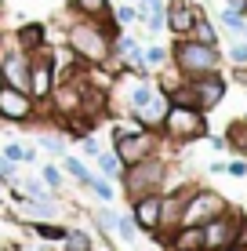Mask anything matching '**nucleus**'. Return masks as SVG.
Here are the masks:
<instances>
[{
  "label": "nucleus",
  "instance_id": "10",
  "mask_svg": "<svg viewBox=\"0 0 247 251\" xmlns=\"http://www.w3.org/2000/svg\"><path fill=\"white\" fill-rule=\"evenodd\" d=\"M236 226H240V211H222L218 219L203 222V251H225L236 240Z\"/></svg>",
  "mask_w": 247,
  "mask_h": 251
},
{
  "label": "nucleus",
  "instance_id": "9",
  "mask_svg": "<svg viewBox=\"0 0 247 251\" xmlns=\"http://www.w3.org/2000/svg\"><path fill=\"white\" fill-rule=\"evenodd\" d=\"M37 117V102L29 91L11 88V84H0V120L7 124H25V120Z\"/></svg>",
  "mask_w": 247,
  "mask_h": 251
},
{
  "label": "nucleus",
  "instance_id": "31",
  "mask_svg": "<svg viewBox=\"0 0 247 251\" xmlns=\"http://www.w3.org/2000/svg\"><path fill=\"white\" fill-rule=\"evenodd\" d=\"M109 15H113V22H116V25H127V22L138 19V7H113Z\"/></svg>",
  "mask_w": 247,
  "mask_h": 251
},
{
  "label": "nucleus",
  "instance_id": "20",
  "mask_svg": "<svg viewBox=\"0 0 247 251\" xmlns=\"http://www.w3.org/2000/svg\"><path fill=\"white\" fill-rule=\"evenodd\" d=\"M73 7L84 15V19H109V0H73Z\"/></svg>",
  "mask_w": 247,
  "mask_h": 251
},
{
  "label": "nucleus",
  "instance_id": "37",
  "mask_svg": "<svg viewBox=\"0 0 247 251\" xmlns=\"http://www.w3.org/2000/svg\"><path fill=\"white\" fill-rule=\"evenodd\" d=\"M40 142H44V150H51V153H62V138H58V135H44V138H40Z\"/></svg>",
  "mask_w": 247,
  "mask_h": 251
},
{
  "label": "nucleus",
  "instance_id": "30",
  "mask_svg": "<svg viewBox=\"0 0 247 251\" xmlns=\"http://www.w3.org/2000/svg\"><path fill=\"white\" fill-rule=\"evenodd\" d=\"M88 186H91V193L102 197L106 204L113 201V186H109V178H106V175H91V182H88Z\"/></svg>",
  "mask_w": 247,
  "mask_h": 251
},
{
  "label": "nucleus",
  "instance_id": "13",
  "mask_svg": "<svg viewBox=\"0 0 247 251\" xmlns=\"http://www.w3.org/2000/svg\"><path fill=\"white\" fill-rule=\"evenodd\" d=\"M189 91H193V102H197V109L211 113V109H215L218 102L225 99V80H222L218 73H207V76H197V80H189Z\"/></svg>",
  "mask_w": 247,
  "mask_h": 251
},
{
  "label": "nucleus",
  "instance_id": "23",
  "mask_svg": "<svg viewBox=\"0 0 247 251\" xmlns=\"http://www.w3.org/2000/svg\"><path fill=\"white\" fill-rule=\"evenodd\" d=\"M95 160H98V168H102V175H106V178H120L124 164H120V157H116L113 150H102Z\"/></svg>",
  "mask_w": 247,
  "mask_h": 251
},
{
  "label": "nucleus",
  "instance_id": "42",
  "mask_svg": "<svg viewBox=\"0 0 247 251\" xmlns=\"http://www.w3.org/2000/svg\"><path fill=\"white\" fill-rule=\"evenodd\" d=\"M0 84H4V73H0Z\"/></svg>",
  "mask_w": 247,
  "mask_h": 251
},
{
  "label": "nucleus",
  "instance_id": "43",
  "mask_svg": "<svg viewBox=\"0 0 247 251\" xmlns=\"http://www.w3.org/2000/svg\"><path fill=\"white\" fill-rule=\"evenodd\" d=\"M244 15H247V7H244Z\"/></svg>",
  "mask_w": 247,
  "mask_h": 251
},
{
  "label": "nucleus",
  "instance_id": "6",
  "mask_svg": "<svg viewBox=\"0 0 247 251\" xmlns=\"http://www.w3.org/2000/svg\"><path fill=\"white\" fill-rule=\"evenodd\" d=\"M222 211H229V201L215 189H197L185 197V207H182V226H203V222L218 219Z\"/></svg>",
  "mask_w": 247,
  "mask_h": 251
},
{
  "label": "nucleus",
  "instance_id": "28",
  "mask_svg": "<svg viewBox=\"0 0 247 251\" xmlns=\"http://www.w3.org/2000/svg\"><path fill=\"white\" fill-rule=\"evenodd\" d=\"M22 189H25V197H29V201H51V189H47L44 182H37V178H25Z\"/></svg>",
  "mask_w": 247,
  "mask_h": 251
},
{
  "label": "nucleus",
  "instance_id": "4",
  "mask_svg": "<svg viewBox=\"0 0 247 251\" xmlns=\"http://www.w3.org/2000/svg\"><path fill=\"white\" fill-rule=\"evenodd\" d=\"M120 182H124L127 201H138V197H146V193H164V186H167V164L153 153V157L131 164V168H124L120 171Z\"/></svg>",
  "mask_w": 247,
  "mask_h": 251
},
{
  "label": "nucleus",
  "instance_id": "27",
  "mask_svg": "<svg viewBox=\"0 0 247 251\" xmlns=\"http://www.w3.org/2000/svg\"><path fill=\"white\" fill-rule=\"evenodd\" d=\"M222 25H225L229 33H236V37H240L244 25H247V15H244V11H233V7H225V11H222Z\"/></svg>",
  "mask_w": 247,
  "mask_h": 251
},
{
  "label": "nucleus",
  "instance_id": "38",
  "mask_svg": "<svg viewBox=\"0 0 247 251\" xmlns=\"http://www.w3.org/2000/svg\"><path fill=\"white\" fill-rule=\"evenodd\" d=\"M233 244L247 248V215H240V226H236V240H233Z\"/></svg>",
  "mask_w": 247,
  "mask_h": 251
},
{
  "label": "nucleus",
  "instance_id": "35",
  "mask_svg": "<svg viewBox=\"0 0 247 251\" xmlns=\"http://www.w3.org/2000/svg\"><path fill=\"white\" fill-rule=\"evenodd\" d=\"M225 171H229V175H233V178H244V175H247V160H244V157L229 160V164H225Z\"/></svg>",
  "mask_w": 247,
  "mask_h": 251
},
{
  "label": "nucleus",
  "instance_id": "2",
  "mask_svg": "<svg viewBox=\"0 0 247 251\" xmlns=\"http://www.w3.org/2000/svg\"><path fill=\"white\" fill-rule=\"evenodd\" d=\"M171 66L185 76V80H197V76L218 73L222 58H218V48H211V44H200V40H193V37H175Z\"/></svg>",
  "mask_w": 247,
  "mask_h": 251
},
{
  "label": "nucleus",
  "instance_id": "32",
  "mask_svg": "<svg viewBox=\"0 0 247 251\" xmlns=\"http://www.w3.org/2000/svg\"><path fill=\"white\" fill-rule=\"evenodd\" d=\"M135 229H138V226H135V219H124V215L116 219V233H120V240L131 244V240H135Z\"/></svg>",
  "mask_w": 247,
  "mask_h": 251
},
{
  "label": "nucleus",
  "instance_id": "3",
  "mask_svg": "<svg viewBox=\"0 0 247 251\" xmlns=\"http://www.w3.org/2000/svg\"><path fill=\"white\" fill-rule=\"evenodd\" d=\"M127 106H131V113H135V120H138V124H146V127H153V131H160V124H164V117H167L171 99H167V91L160 88L157 80L142 76V80L131 88V95H127Z\"/></svg>",
  "mask_w": 247,
  "mask_h": 251
},
{
  "label": "nucleus",
  "instance_id": "40",
  "mask_svg": "<svg viewBox=\"0 0 247 251\" xmlns=\"http://www.w3.org/2000/svg\"><path fill=\"white\" fill-rule=\"evenodd\" d=\"M225 4L233 7V11H244V7H247V0H225Z\"/></svg>",
  "mask_w": 247,
  "mask_h": 251
},
{
  "label": "nucleus",
  "instance_id": "1",
  "mask_svg": "<svg viewBox=\"0 0 247 251\" xmlns=\"http://www.w3.org/2000/svg\"><path fill=\"white\" fill-rule=\"evenodd\" d=\"M116 22L109 19H80L66 29V44L84 66H109L113 62V40H116Z\"/></svg>",
  "mask_w": 247,
  "mask_h": 251
},
{
  "label": "nucleus",
  "instance_id": "17",
  "mask_svg": "<svg viewBox=\"0 0 247 251\" xmlns=\"http://www.w3.org/2000/svg\"><path fill=\"white\" fill-rule=\"evenodd\" d=\"M15 48L25 51V55H33V51L44 48V25L40 22H25L19 33H15Z\"/></svg>",
  "mask_w": 247,
  "mask_h": 251
},
{
  "label": "nucleus",
  "instance_id": "33",
  "mask_svg": "<svg viewBox=\"0 0 247 251\" xmlns=\"http://www.w3.org/2000/svg\"><path fill=\"white\" fill-rule=\"evenodd\" d=\"M40 175H44V186H47V189H58V186H62V171H58L55 164H47Z\"/></svg>",
  "mask_w": 247,
  "mask_h": 251
},
{
  "label": "nucleus",
  "instance_id": "14",
  "mask_svg": "<svg viewBox=\"0 0 247 251\" xmlns=\"http://www.w3.org/2000/svg\"><path fill=\"white\" fill-rule=\"evenodd\" d=\"M131 219L142 233L157 237V229H160V193H146L138 201H131Z\"/></svg>",
  "mask_w": 247,
  "mask_h": 251
},
{
  "label": "nucleus",
  "instance_id": "11",
  "mask_svg": "<svg viewBox=\"0 0 247 251\" xmlns=\"http://www.w3.org/2000/svg\"><path fill=\"white\" fill-rule=\"evenodd\" d=\"M200 15L203 11L193 4V0H167V4H164V25L175 33V37H189Z\"/></svg>",
  "mask_w": 247,
  "mask_h": 251
},
{
  "label": "nucleus",
  "instance_id": "36",
  "mask_svg": "<svg viewBox=\"0 0 247 251\" xmlns=\"http://www.w3.org/2000/svg\"><path fill=\"white\" fill-rule=\"evenodd\" d=\"M80 150H84V157H91V160H95L98 153H102V146L95 142V138H84V142H80Z\"/></svg>",
  "mask_w": 247,
  "mask_h": 251
},
{
  "label": "nucleus",
  "instance_id": "39",
  "mask_svg": "<svg viewBox=\"0 0 247 251\" xmlns=\"http://www.w3.org/2000/svg\"><path fill=\"white\" fill-rule=\"evenodd\" d=\"M149 7H164V0H142L138 11H149Z\"/></svg>",
  "mask_w": 247,
  "mask_h": 251
},
{
  "label": "nucleus",
  "instance_id": "7",
  "mask_svg": "<svg viewBox=\"0 0 247 251\" xmlns=\"http://www.w3.org/2000/svg\"><path fill=\"white\" fill-rule=\"evenodd\" d=\"M113 153L120 157L124 168H131V164H138V160H146V157L157 153V131H153V127H138V131H131V135H116Z\"/></svg>",
  "mask_w": 247,
  "mask_h": 251
},
{
  "label": "nucleus",
  "instance_id": "8",
  "mask_svg": "<svg viewBox=\"0 0 247 251\" xmlns=\"http://www.w3.org/2000/svg\"><path fill=\"white\" fill-rule=\"evenodd\" d=\"M55 66H51V51L40 48L29 55V95L37 106H44V102L51 99V91H55Z\"/></svg>",
  "mask_w": 247,
  "mask_h": 251
},
{
  "label": "nucleus",
  "instance_id": "15",
  "mask_svg": "<svg viewBox=\"0 0 247 251\" xmlns=\"http://www.w3.org/2000/svg\"><path fill=\"white\" fill-rule=\"evenodd\" d=\"M15 219L22 222H58V207L51 201H19V207H15Z\"/></svg>",
  "mask_w": 247,
  "mask_h": 251
},
{
  "label": "nucleus",
  "instance_id": "21",
  "mask_svg": "<svg viewBox=\"0 0 247 251\" xmlns=\"http://www.w3.org/2000/svg\"><path fill=\"white\" fill-rule=\"evenodd\" d=\"M193 40H200V44H211V48H218V29H215V22L211 19H197V25H193V33H189Z\"/></svg>",
  "mask_w": 247,
  "mask_h": 251
},
{
  "label": "nucleus",
  "instance_id": "16",
  "mask_svg": "<svg viewBox=\"0 0 247 251\" xmlns=\"http://www.w3.org/2000/svg\"><path fill=\"white\" fill-rule=\"evenodd\" d=\"M164 240L167 251H203V226H178Z\"/></svg>",
  "mask_w": 247,
  "mask_h": 251
},
{
  "label": "nucleus",
  "instance_id": "18",
  "mask_svg": "<svg viewBox=\"0 0 247 251\" xmlns=\"http://www.w3.org/2000/svg\"><path fill=\"white\" fill-rule=\"evenodd\" d=\"M225 150H233L236 157H247V120H233V124H229Z\"/></svg>",
  "mask_w": 247,
  "mask_h": 251
},
{
  "label": "nucleus",
  "instance_id": "26",
  "mask_svg": "<svg viewBox=\"0 0 247 251\" xmlns=\"http://www.w3.org/2000/svg\"><path fill=\"white\" fill-rule=\"evenodd\" d=\"M62 168L69 171V175H73L80 186H88V182H91V171H88V164H84V160H76V157H62Z\"/></svg>",
  "mask_w": 247,
  "mask_h": 251
},
{
  "label": "nucleus",
  "instance_id": "19",
  "mask_svg": "<svg viewBox=\"0 0 247 251\" xmlns=\"http://www.w3.org/2000/svg\"><path fill=\"white\" fill-rule=\"evenodd\" d=\"M142 58H146V69H149V73H157V69H164L167 62H171V48L149 44V48H142Z\"/></svg>",
  "mask_w": 247,
  "mask_h": 251
},
{
  "label": "nucleus",
  "instance_id": "29",
  "mask_svg": "<svg viewBox=\"0 0 247 251\" xmlns=\"http://www.w3.org/2000/svg\"><path fill=\"white\" fill-rule=\"evenodd\" d=\"M116 219H120V211H113V207H98V211H95V222L106 233H116Z\"/></svg>",
  "mask_w": 247,
  "mask_h": 251
},
{
  "label": "nucleus",
  "instance_id": "25",
  "mask_svg": "<svg viewBox=\"0 0 247 251\" xmlns=\"http://www.w3.org/2000/svg\"><path fill=\"white\" fill-rule=\"evenodd\" d=\"M33 233L40 240H55V244L66 240V226H58V222H33Z\"/></svg>",
  "mask_w": 247,
  "mask_h": 251
},
{
  "label": "nucleus",
  "instance_id": "24",
  "mask_svg": "<svg viewBox=\"0 0 247 251\" xmlns=\"http://www.w3.org/2000/svg\"><path fill=\"white\" fill-rule=\"evenodd\" d=\"M62 248H69V251H95V244H91V233H84V229H66Z\"/></svg>",
  "mask_w": 247,
  "mask_h": 251
},
{
  "label": "nucleus",
  "instance_id": "41",
  "mask_svg": "<svg viewBox=\"0 0 247 251\" xmlns=\"http://www.w3.org/2000/svg\"><path fill=\"white\" fill-rule=\"evenodd\" d=\"M225 251H247V248H244V244H229Z\"/></svg>",
  "mask_w": 247,
  "mask_h": 251
},
{
  "label": "nucleus",
  "instance_id": "12",
  "mask_svg": "<svg viewBox=\"0 0 247 251\" xmlns=\"http://www.w3.org/2000/svg\"><path fill=\"white\" fill-rule=\"evenodd\" d=\"M0 73H4V84L29 91V55L15 48V40L7 51H0Z\"/></svg>",
  "mask_w": 247,
  "mask_h": 251
},
{
  "label": "nucleus",
  "instance_id": "22",
  "mask_svg": "<svg viewBox=\"0 0 247 251\" xmlns=\"http://www.w3.org/2000/svg\"><path fill=\"white\" fill-rule=\"evenodd\" d=\"M4 160L11 164H22V160H37V150L33 146H22V142H4V153H0Z\"/></svg>",
  "mask_w": 247,
  "mask_h": 251
},
{
  "label": "nucleus",
  "instance_id": "5",
  "mask_svg": "<svg viewBox=\"0 0 247 251\" xmlns=\"http://www.w3.org/2000/svg\"><path fill=\"white\" fill-rule=\"evenodd\" d=\"M160 135H164L167 142H178V146L197 142V138L207 135V117H203V109H197V106H178V102H171L164 124H160Z\"/></svg>",
  "mask_w": 247,
  "mask_h": 251
},
{
  "label": "nucleus",
  "instance_id": "34",
  "mask_svg": "<svg viewBox=\"0 0 247 251\" xmlns=\"http://www.w3.org/2000/svg\"><path fill=\"white\" fill-rule=\"evenodd\" d=\"M229 58H233V66H247V40H236L229 48Z\"/></svg>",
  "mask_w": 247,
  "mask_h": 251
}]
</instances>
